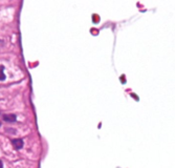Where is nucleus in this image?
Here are the masks:
<instances>
[{
	"label": "nucleus",
	"mask_w": 175,
	"mask_h": 168,
	"mask_svg": "<svg viewBox=\"0 0 175 168\" xmlns=\"http://www.w3.org/2000/svg\"><path fill=\"white\" fill-rule=\"evenodd\" d=\"M5 80V75H4V67L0 65V81Z\"/></svg>",
	"instance_id": "obj_3"
},
{
	"label": "nucleus",
	"mask_w": 175,
	"mask_h": 168,
	"mask_svg": "<svg viewBox=\"0 0 175 168\" xmlns=\"http://www.w3.org/2000/svg\"><path fill=\"white\" fill-rule=\"evenodd\" d=\"M12 143H13L14 148H16V149H21L23 147V145H24L22 139H15V140L12 141Z\"/></svg>",
	"instance_id": "obj_1"
},
{
	"label": "nucleus",
	"mask_w": 175,
	"mask_h": 168,
	"mask_svg": "<svg viewBox=\"0 0 175 168\" xmlns=\"http://www.w3.org/2000/svg\"><path fill=\"white\" fill-rule=\"evenodd\" d=\"M3 120H4L5 122H8V123H14V122H16L17 117H16V115H13V113L4 115V116H3Z\"/></svg>",
	"instance_id": "obj_2"
},
{
	"label": "nucleus",
	"mask_w": 175,
	"mask_h": 168,
	"mask_svg": "<svg viewBox=\"0 0 175 168\" xmlns=\"http://www.w3.org/2000/svg\"><path fill=\"white\" fill-rule=\"evenodd\" d=\"M0 168H3V163H2L1 160H0Z\"/></svg>",
	"instance_id": "obj_5"
},
{
	"label": "nucleus",
	"mask_w": 175,
	"mask_h": 168,
	"mask_svg": "<svg viewBox=\"0 0 175 168\" xmlns=\"http://www.w3.org/2000/svg\"><path fill=\"white\" fill-rule=\"evenodd\" d=\"M0 126H1V122H0Z\"/></svg>",
	"instance_id": "obj_6"
},
{
	"label": "nucleus",
	"mask_w": 175,
	"mask_h": 168,
	"mask_svg": "<svg viewBox=\"0 0 175 168\" xmlns=\"http://www.w3.org/2000/svg\"><path fill=\"white\" fill-rule=\"evenodd\" d=\"M4 47V41H2V40H0V52H1V50Z\"/></svg>",
	"instance_id": "obj_4"
}]
</instances>
